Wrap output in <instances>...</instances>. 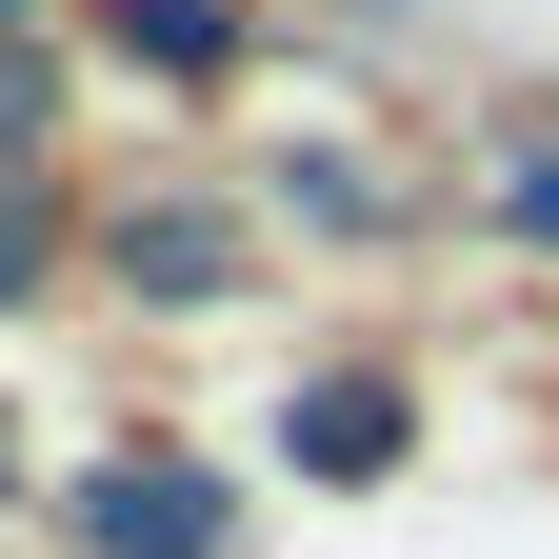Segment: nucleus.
<instances>
[{
	"label": "nucleus",
	"mask_w": 559,
	"mask_h": 559,
	"mask_svg": "<svg viewBox=\"0 0 559 559\" xmlns=\"http://www.w3.org/2000/svg\"><path fill=\"white\" fill-rule=\"evenodd\" d=\"M260 200L240 180H140V200H100V221H81V260L120 280V300L140 320H221V300H260Z\"/></svg>",
	"instance_id": "f257e3e1"
},
{
	"label": "nucleus",
	"mask_w": 559,
	"mask_h": 559,
	"mask_svg": "<svg viewBox=\"0 0 559 559\" xmlns=\"http://www.w3.org/2000/svg\"><path fill=\"white\" fill-rule=\"evenodd\" d=\"M280 479H300V500H380V479L419 460V360H380V340H340V360H300L280 380Z\"/></svg>",
	"instance_id": "f03ea898"
},
{
	"label": "nucleus",
	"mask_w": 559,
	"mask_h": 559,
	"mask_svg": "<svg viewBox=\"0 0 559 559\" xmlns=\"http://www.w3.org/2000/svg\"><path fill=\"white\" fill-rule=\"evenodd\" d=\"M60 539L81 559H240V479L200 440H100L81 479H60Z\"/></svg>",
	"instance_id": "7ed1b4c3"
},
{
	"label": "nucleus",
	"mask_w": 559,
	"mask_h": 559,
	"mask_svg": "<svg viewBox=\"0 0 559 559\" xmlns=\"http://www.w3.org/2000/svg\"><path fill=\"white\" fill-rule=\"evenodd\" d=\"M260 221L380 260V240H419V160H380V140H280V160H260Z\"/></svg>",
	"instance_id": "20e7f679"
},
{
	"label": "nucleus",
	"mask_w": 559,
	"mask_h": 559,
	"mask_svg": "<svg viewBox=\"0 0 559 559\" xmlns=\"http://www.w3.org/2000/svg\"><path fill=\"white\" fill-rule=\"evenodd\" d=\"M81 40L120 60V81H160V100H240L260 0H81Z\"/></svg>",
	"instance_id": "39448f33"
},
{
	"label": "nucleus",
	"mask_w": 559,
	"mask_h": 559,
	"mask_svg": "<svg viewBox=\"0 0 559 559\" xmlns=\"http://www.w3.org/2000/svg\"><path fill=\"white\" fill-rule=\"evenodd\" d=\"M479 240L559 260V120H539V100H500V120H479Z\"/></svg>",
	"instance_id": "423d86ee"
},
{
	"label": "nucleus",
	"mask_w": 559,
	"mask_h": 559,
	"mask_svg": "<svg viewBox=\"0 0 559 559\" xmlns=\"http://www.w3.org/2000/svg\"><path fill=\"white\" fill-rule=\"evenodd\" d=\"M60 260H81L60 180H0V320H21V300H60Z\"/></svg>",
	"instance_id": "0eeeda50"
},
{
	"label": "nucleus",
	"mask_w": 559,
	"mask_h": 559,
	"mask_svg": "<svg viewBox=\"0 0 559 559\" xmlns=\"http://www.w3.org/2000/svg\"><path fill=\"white\" fill-rule=\"evenodd\" d=\"M40 140H60V40L21 21L0 40V180H40Z\"/></svg>",
	"instance_id": "6e6552de"
},
{
	"label": "nucleus",
	"mask_w": 559,
	"mask_h": 559,
	"mask_svg": "<svg viewBox=\"0 0 559 559\" xmlns=\"http://www.w3.org/2000/svg\"><path fill=\"white\" fill-rule=\"evenodd\" d=\"M320 21H360V40H419V21H440V0H320Z\"/></svg>",
	"instance_id": "1a4fd4ad"
},
{
	"label": "nucleus",
	"mask_w": 559,
	"mask_h": 559,
	"mask_svg": "<svg viewBox=\"0 0 559 559\" xmlns=\"http://www.w3.org/2000/svg\"><path fill=\"white\" fill-rule=\"evenodd\" d=\"M0 520H21V400H0Z\"/></svg>",
	"instance_id": "9d476101"
},
{
	"label": "nucleus",
	"mask_w": 559,
	"mask_h": 559,
	"mask_svg": "<svg viewBox=\"0 0 559 559\" xmlns=\"http://www.w3.org/2000/svg\"><path fill=\"white\" fill-rule=\"evenodd\" d=\"M21 21H40V0H0V40H21Z\"/></svg>",
	"instance_id": "9b49d317"
}]
</instances>
